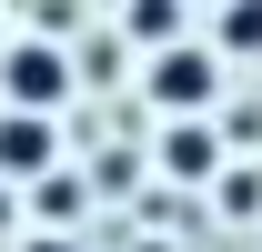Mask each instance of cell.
<instances>
[{
    "label": "cell",
    "mask_w": 262,
    "mask_h": 252,
    "mask_svg": "<svg viewBox=\"0 0 262 252\" xmlns=\"http://www.w3.org/2000/svg\"><path fill=\"white\" fill-rule=\"evenodd\" d=\"M212 91H222V71H212V51H192V40H162V61H151V101H162L171 121H192V111H212Z\"/></svg>",
    "instance_id": "cell-1"
},
{
    "label": "cell",
    "mask_w": 262,
    "mask_h": 252,
    "mask_svg": "<svg viewBox=\"0 0 262 252\" xmlns=\"http://www.w3.org/2000/svg\"><path fill=\"white\" fill-rule=\"evenodd\" d=\"M0 91H10V111H51V101L71 91V61L51 40H10V51H0Z\"/></svg>",
    "instance_id": "cell-2"
},
{
    "label": "cell",
    "mask_w": 262,
    "mask_h": 252,
    "mask_svg": "<svg viewBox=\"0 0 262 252\" xmlns=\"http://www.w3.org/2000/svg\"><path fill=\"white\" fill-rule=\"evenodd\" d=\"M51 161H61L51 111H0V182H40Z\"/></svg>",
    "instance_id": "cell-3"
},
{
    "label": "cell",
    "mask_w": 262,
    "mask_h": 252,
    "mask_svg": "<svg viewBox=\"0 0 262 252\" xmlns=\"http://www.w3.org/2000/svg\"><path fill=\"white\" fill-rule=\"evenodd\" d=\"M162 172H171V182H212V172H222V131L202 121V111L171 121V131H162Z\"/></svg>",
    "instance_id": "cell-4"
},
{
    "label": "cell",
    "mask_w": 262,
    "mask_h": 252,
    "mask_svg": "<svg viewBox=\"0 0 262 252\" xmlns=\"http://www.w3.org/2000/svg\"><path fill=\"white\" fill-rule=\"evenodd\" d=\"M222 51L232 61H262V0H222Z\"/></svg>",
    "instance_id": "cell-5"
},
{
    "label": "cell",
    "mask_w": 262,
    "mask_h": 252,
    "mask_svg": "<svg viewBox=\"0 0 262 252\" xmlns=\"http://www.w3.org/2000/svg\"><path fill=\"white\" fill-rule=\"evenodd\" d=\"M121 20H131V40H151V51H162V40H182V0H131Z\"/></svg>",
    "instance_id": "cell-6"
},
{
    "label": "cell",
    "mask_w": 262,
    "mask_h": 252,
    "mask_svg": "<svg viewBox=\"0 0 262 252\" xmlns=\"http://www.w3.org/2000/svg\"><path fill=\"white\" fill-rule=\"evenodd\" d=\"M222 212H232V222H262V172H252V161L222 172Z\"/></svg>",
    "instance_id": "cell-7"
},
{
    "label": "cell",
    "mask_w": 262,
    "mask_h": 252,
    "mask_svg": "<svg viewBox=\"0 0 262 252\" xmlns=\"http://www.w3.org/2000/svg\"><path fill=\"white\" fill-rule=\"evenodd\" d=\"M20 252H71V242H61V232H40V242H20Z\"/></svg>",
    "instance_id": "cell-8"
}]
</instances>
